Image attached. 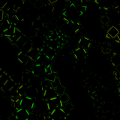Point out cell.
I'll list each match as a JSON object with an SVG mask.
<instances>
[{
    "label": "cell",
    "mask_w": 120,
    "mask_h": 120,
    "mask_svg": "<svg viewBox=\"0 0 120 120\" xmlns=\"http://www.w3.org/2000/svg\"><path fill=\"white\" fill-rule=\"evenodd\" d=\"M73 56L74 58L76 59L77 61H80V60H84L88 56V52L84 49L77 47L73 51Z\"/></svg>",
    "instance_id": "obj_6"
},
{
    "label": "cell",
    "mask_w": 120,
    "mask_h": 120,
    "mask_svg": "<svg viewBox=\"0 0 120 120\" xmlns=\"http://www.w3.org/2000/svg\"><path fill=\"white\" fill-rule=\"evenodd\" d=\"M34 6H35V8H38L40 10L41 8L44 6V3L41 0H37V1L35 2V4H34Z\"/></svg>",
    "instance_id": "obj_32"
},
{
    "label": "cell",
    "mask_w": 120,
    "mask_h": 120,
    "mask_svg": "<svg viewBox=\"0 0 120 120\" xmlns=\"http://www.w3.org/2000/svg\"><path fill=\"white\" fill-rule=\"evenodd\" d=\"M47 110L50 112H52L56 109H57L59 107H62V104L60 102L59 97L47 101Z\"/></svg>",
    "instance_id": "obj_5"
},
{
    "label": "cell",
    "mask_w": 120,
    "mask_h": 120,
    "mask_svg": "<svg viewBox=\"0 0 120 120\" xmlns=\"http://www.w3.org/2000/svg\"><path fill=\"white\" fill-rule=\"evenodd\" d=\"M91 43H92V41L90 40L88 37L82 36L80 38V39L78 41V47L82 48V49H84L85 50L87 51L89 49H90Z\"/></svg>",
    "instance_id": "obj_9"
},
{
    "label": "cell",
    "mask_w": 120,
    "mask_h": 120,
    "mask_svg": "<svg viewBox=\"0 0 120 120\" xmlns=\"http://www.w3.org/2000/svg\"><path fill=\"white\" fill-rule=\"evenodd\" d=\"M5 11L2 9H0V22H2L5 19Z\"/></svg>",
    "instance_id": "obj_34"
},
{
    "label": "cell",
    "mask_w": 120,
    "mask_h": 120,
    "mask_svg": "<svg viewBox=\"0 0 120 120\" xmlns=\"http://www.w3.org/2000/svg\"><path fill=\"white\" fill-rule=\"evenodd\" d=\"M32 48V44L31 41H30V38H29V40L24 44V46L22 47L21 51L22 52H24V53H26V52H28Z\"/></svg>",
    "instance_id": "obj_25"
},
{
    "label": "cell",
    "mask_w": 120,
    "mask_h": 120,
    "mask_svg": "<svg viewBox=\"0 0 120 120\" xmlns=\"http://www.w3.org/2000/svg\"><path fill=\"white\" fill-rule=\"evenodd\" d=\"M8 5V0H0V9L4 10Z\"/></svg>",
    "instance_id": "obj_33"
},
{
    "label": "cell",
    "mask_w": 120,
    "mask_h": 120,
    "mask_svg": "<svg viewBox=\"0 0 120 120\" xmlns=\"http://www.w3.org/2000/svg\"><path fill=\"white\" fill-rule=\"evenodd\" d=\"M101 51L104 54H109L111 52V48H110V44L107 42V41H105V42L102 43L101 44Z\"/></svg>",
    "instance_id": "obj_22"
},
{
    "label": "cell",
    "mask_w": 120,
    "mask_h": 120,
    "mask_svg": "<svg viewBox=\"0 0 120 120\" xmlns=\"http://www.w3.org/2000/svg\"><path fill=\"white\" fill-rule=\"evenodd\" d=\"M60 86H62V82H61V80H59V77H57L55 80H53L52 82V88H53L55 89L56 88L59 87Z\"/></svg>",
    "instance_id": "obj_30"
},
{
    "label": "cell",
    "mask_w": 120,
    "mask_h": 120,
    "mask_svg": "<svg viewBox=\"0 0 120 120\" xmlns=\"http://www.w3.org/2000/svg\"><path fill=\"white\" fill-rule=\"evenodd\" d=\"M15 115H16L18 120H29L30 119V112L24 108L19 109L15 110Z\"/></svg>",
    "instance_id": "obj_8"
},
{
    "label": "cell",
    "mask_w": 120,
    "mask_h": 120,
    "mask_svg": "<svg viewBox=\"0 0 120 120\" xmlns=\"http://www.w3.org/2000/svg\"><path fill=\"white\" fill-rule=\"evenodd\" d=\"M67 119V115L64 112L62 107L56 109L52 112H50V120H65Z\"/></svg>",
    "instance_id": "obj_2"
},
{
    "label": "cell",
    "mask_w": 120,
    "mask_h": 120,
    "mask_svg": "<svg viewBox=\"0 0 120 120\" xmlns=\"http://www.w3.org/2000/svg\"><path fill=\"white\" fill-rule=\"evenodd\" d=\"M41 52H42L43 54H44L45 56H47V57L49 59H52L55 58V56L56 55V50L54 49L51 48L50 47H49L47 44H45L44 47L42 48V50H41Z\"/></svg>",
    "instance_id": "obj_10"
},
{
    "label": "cell",
    "mask_w": 120,
    "mask_h": 120,
    "mask_svg": "<svg viewBox=\"0 0 120 120\" xmlns=\"http://www.w3.org/2000/svg\"><path fill=\"white\" fill-rule=\"evenodd\" d=\"M58 77L57 76V74H56L55 71H52V72L50 73V74H47L45 75V77L44 79L45 80H47L49 81H50V82H52L53 80H55L56 78Z\"/></svg>",
    "instance_id": "obj_26"
},
{
    "label": "cell",
    "mask_w": 120,
    "mask_h": 120,
    "mask_svg": "<svg viewBox=\"0 0 120 120\" xmlns=\"http://www.w3.org/2000/svg\"><path fill=\"white\" fill-rule=\"evenodd\" d=\"M32 76V73L25 71L21 75V84L26 86H29Z\"/></svg>",
    "instance_id": "obj_13"
},
{
    "label": "cell",
    "mask_w": 120,
    "mask_h": 120,
    "mask_svg": "<svg viewBox=\"0 0 120 120\" xmlns=\"http://www.w3.org/2000/svg\"><path fill=\"white\" fill-rule=\"evenodd\" d=\"M111 52L113 55H120V42L118 41H115L110 44Z\"/></svg>",
    "instance_id": "obj_17"
},
{
    "label": "cell",
    "mask_w": 120,
    "mask_h": 120,
    "mask_svg": "<svg viewBox=\"0 0 120 120\" xmlns=\"http://www.w3.org/2000/svg\"><path fill=\"white\" fill-rule=\"evenodd\" d=\"M65 120H66V119H65Z\"/></svg>",
    "instance_id": "obj_45"
},
{
    "label": "cell",
    "mask_w": 120,
    "mask_h": 120,
    "mask_svg": "<svg viewBox=\"0 0 120 120\" xmlns=\"http://www.w3.org/2000/svg\"><path fill=\"white\" fill-rule=\"evenodd\" d=\"M0 119H1V116H0Z\"/></svg>",
    "instance_id": "obj_43"
},
{
    "label": "cell",
    "mask_w": 120,
    "mask_h": 120,
    "mask_svg": "<svg viewBox=\"0 0 120 120\" xmlns=\"http://www.w3.org/2000/svg\"><path fill=\"white\" fill-rule=\"evenodd\" d=\"M110 61L113 66L116 67L120 64V55H113L112 56Z\"/></svg>",
    "instance_id": "obj_28"
},
{
    "label": "cell",
    "mask_w": 120,
    "mask_h": 120,
    "mask_svg": "<svg viewBox=\"0 0 120 120\" xmlns=\"http://www.w3.org/2000/svg\"><path fill=\"white\" fill-rule=\"evenodd\" d=\"M23 35V33H22L20 29H17L16 27V29H15V32H14V36L11 38V39H8L11 43L12 44H15V42L19 39V38H20Z\"/></svg>",
    "instance_id": "obj_21"
},
{
    "label": "cell",
    "mask_w": 120,
    "mask_h": 120,
    "mask_svg": "<svg viewBox=\"0 0 120 120\" xmlns=\"http://www.w3.org/2000/svg\"><path fill=\"white\" fill-rule=\"evenodd\" d=\"M118 92L119 93V95H120V82L118 83Z\"/></svg>",
    "instance_id": "obj_40"
},
{
    "label": "cell",
    "mask_w": 120,
    "mask_h": 120,
    "mask_svg": "<svg viewBox=\"0 0 120 120\" xmlns=\"http://www.w3.org/2000/svg\"><path fill=\"white\" fill-rule=\"evenodd\" d=\"M4 72H5V71H4L2 70V68L0 67V77H1L2 76V74H4Z\"/></svg>",
    "instance_id": "obj_39"
},
{
    "label": "cell",
    "mask_w": 120,
    "mask_h": 120,
    "mask_svg": "<svg viewBox=\"0 0 120 120\" xmlns=\"http://www.w3.org/2000/svg\"><path fill=\"white\" fill-rule=\"evenodd\" d=\"M29 38H29L28 36H26V35H22L20 38H19L16 42H15V44H14V45L16 46L17 48H19L20 50H21V49H22V47L24 46V44L27 42V41L29 40Z\"/></svg>",
    "instance_id": "obj_16"
},
{
    "label": "cell",
    "mask_w": 120,
    "mask_h": 120,
    "mask_svg": "<svg viewBox=\"0 0 120 120\" xmlns=\"http://www.w3.org/2000/svg\"><path fill=\"white\" fill-rule=\"evenodd\" d=\"M30 41H31L32 47L35 49H38V50H42L45 44V41L44 37L39 36L38 35H35L30 38Z\"/></svg>",
    "instance_id": "obj_1"
},
{
    "label": "cell",
    "mask_w": 120,
    "mask_h": 120,
    "mask_svg": "<svg viewBox=\"0 0 120 120\" xmlns=\"http://www.w3.org/2000/svg\"><path fill=\"white\" fill-rule=\"evenodd\" d=\"M45 68L46 65H40V64H35V66H34L33 69H32V74L35 75V76L41 77L46 75V72H45Z\"/></svg>",
    "instance_id": "obj_7"
},
{
    "label": "cell",
    "mask_w": 120,
    "mask_h": 120,
    "mask_svg": "<svg viewBox=\"0 0 120 120\" xmlns=\"http://www.w3.org/2000/svg\"><path fill=\"white\" fill-rule=\"evenodd\" d=\"M52 87V82L49 81L47 80H45V79H44V80H42V81H41V92H42V93L46 91L47 89H50Z\"/></svg>",
    "instance_id": "obj_23"
},
{
    "label": "cell",
    "mask_w": 120,
    "mask_h": 120,
    "mask_svg": "<svg viewBox=\"0 0 120 120\" xmlns=\"http://www.w3.org/2000/svg\"><path fill=\"white\" fill-rule=\"evenodd\" d=\"M59 101H60V102H61L62 105L69 102V101H70V98L67 93H64L62 95L59 96Z\"/></svg>",
    "instance_id": "obj_27"
},
{
    "label": "cell",
    "mask_w": 120,
    "mask_h": 120,
    "mask_svg": "<svg viewBox=\"0 0 120 120\" xmlns=\"http://www.w3.org/2000/svg\"><path fill=\"white\" fill-rule=\"evenodd\" d=\"M42 94H43V98L45 101H49L50 99H53L59 97L57 93L56 92V89L52 87L47 89L46 91H44Z\"/></svg>",
    "instance_id": "obj_12"
},
{
    "label": "cell",
    "mask_w": 120,
    "mask_h": 120,
    "mask_svg": "<svg viewBox=\"0 0 120 120\" xmlns=\"http://www.w3.org/2000/svg\"><path fill=\"white\" fill-rule=\"evenodd\" d=\"M119 29H118L116 26H111L109 28V29L107 32V37L109 38H116L118 35Z\"/></svg>",
    "instance_id": "obj_15"
},
{
    "label": "cell",
    "mask_w": 120,
    "mask_h": 120,
    "mask_svg": "<svg viewBox=\"0 0 120 120\" xmlns=\"http://www.w3.org/2000/svg\"><path fill=\"white\" fill-rule=\"evenodd\" d=\"M115 6L120 7V0H115Z\"/></svg>",
    "instance_id": "obj_36"
},
{
    "label": "cell",
    "mask_w": 120,
    "mask_h": 120,
    "mask_svg": "<svg viewBox=\"0 0 120 120\" xmlns=\"http://www.w3.org/2000/svg\"><path fill=\"white\" fill-rule=\"evenodd\" d=\"M49 4H50V5H53V4L56 3V2H58L59 0H47Z\"/></svg>",
    "instance_id": "obj_35"
},
{
    "label": "cell",
    "mask_w": 120,
    "mask_h": 120,
    "mask_svg": "<svg viewBox=\"0 0 120 120\" xmlns=\"http://www.w3.org/2000/svg\"><path fill=\"white\" fill-rule=\"evenodd\" d=\"M116 38V41H119V42H120V29H119V31L118 35H117V37Z\"/></svg>",
    "instance_id": "obj_38"
},
{
    "label": "cell",
    "mask_w": 120,
    "mask_h": 120,
    "mask_svg": "<svg viewBox=\"0 0 120 120\" xmlns=\"http://www.w3.org/2000/svg\"><path fill=\"white\" fill-rule=\"evenodd\" d=\"M116 72H118L120 74V64H119V65H117V66L116 67Z\"/></svg>",
    "instance_id": "obj_37"
},
{
    "label": "cell",
    "mask_w": 120,
    "mask_h": 120,
    "mask_svg": "<svg viewBox=\"0 0 120 120\" xmlns=\"http://www.w3.org/2000/svg\"><path fill=\"white\" fill-rule=\"evenodd\" d=\"M2 90L1 89H0V98H1V96H2Z\"/></svg>",
    "instance_id": "obj_41"
},
{
    "label": "cell",
    "mask_w": 120,
    "mask_h": 120,
    "mask_svg": "<svg viewBox=\"0 0 120 120\" xmlns=\"http://www.w3.org/2000/svg\"><path fill=\"white\" fill-rule=\"evenodd\" d=\"M26 54L29 59H31L33 62H36V61L38 59L39 56L41 54V50H38V49H35V48L32 47L31 50H30L28 52H26Z\"/></svg>",
    "instance_id": "obj_11"
},
{
    "label": "cell",
    "mask_w": 120,
    "mask_h": 120,
    "mask_svg": "<svg viewBox=\"0 0 120 120\" xmlns=\"http://www.w3.org/2000/svg\"><path fill=\"white\" fill-rule=\"evenodd\" d=\"M56 92L57 93L58 96H60V95H62V94L65 93V88L62 85V86H60L59 87L56 89Z\"/></svg>",
    "instance_id": "obj_31"
},
{
    "label": "cell",
    "mask_w": 120,
    "mask_h": 120,
    "mask_svg": "<svg viewBox=\"0 0 120 120\" xmlns=\"http://www.w3.org/2000/svg\"><path fill=\"white\" fill-rule=\"evenodd\" d=\"M15 29H16V26H12L11 27H10L8 30L5 31L4 32L2 33V36L7 38L8 39H11L14 35V32H15Z\"/></svg>",
    "instance_id": "obj_19"
},
{
    "label": "cell",
    "mask_w": 120,
    "mask_h": 120,
    "mask_svg": "<svg viewBox=\"0 0 120 120\" xmlns=\"http://www.w3.org/2000/svg\"><path fill=\"white\" fill-rule=\"evenodd\" d=\"M38 95V89H37L36 87L32 86H26L25 92H24V97L35 100L37 99Z\"/></svg>",
    "instance_id": "obj_3"
},
{
    "label": "cell",
    "mask_w": 120,
    "mask_h": 120,
    "mask_svg": "<svg viewBox=\"0 0 120 120\" xmlns=\"http://www.w3.org/2000/svg\"><path fill=\"white\" fill-rule=\"evenodd\" d=\"M62 110H64V112H65V114L67 115V116L71 114V112L73 111V109H74V106L73 104H71L70 101L68 102L65 104H62Z\"/></svg>",
    "instance_id": "obj_20"
},
{
    "label": "cell",
    "mask_w": 120,
    "mask_h": 120,
    "mask_svg": "<svg viewBox=\"0 0 120 120\" xmlns=\"http://www.w3.org/2000/svg\"><path fill=\"white\" fill-rule=\"evenodd\" d=\"M12 25L10 22L9 21V19L7 18V17H5L4 19V20L2 22H0V28H1V32H4L6 30L8 29L10 27H11Z\"/></svg>",
    "instance_id": "obj_18"
},
{
    "label": "cell",
    "mask_w": 120,
    "mask_h": 120,
    "mask_svg": "<svg viewBox=\"0 0 120 120\" xmlns=\"http://www.w3.org/2000/svg\"><path fill=\"white\" fill-rule=\"evenodd\" d=\"M95 1L99 6L105 8L115 6V0H95Z\"/></svg>",
    "instance_id": "obj_14"
},
{
    "label": "cell",
    "mask_w": 120,
    "mask_h": 120,
    "mask_svg": "<svg viewBox=\"0 0 120 120\" xmlns=\"http://www.w3.org/2000/svg\"><path fill=\"white\" fill-rule=\"evenodd\" d=\"M35 106V101L34 99L28 98L23 97L22 98V108L27 110L30 113L32 112L33 109Z\"/></svg>",
    "instance_id": "obj_4"
},
{
    "label": "cell",
    "mask_w": 120,
    "mask_h": 120,
    "mask_svg": "<svg viewBox=\"0 0 120 120\" xmlns=\"http://www.w3.org/2000/svg\"><path fill=\"white\" fill-rule=\"evenodd\" d=\"M0 33H1V28H0Z\"/></svg>",
    "instance_id": "obj_42"
},
{
    "label": "cell",
    "mask_w": 120,
    "mask_h": 120,
    "mask_svg": "<svg viewBox=\"0 0 120 120\" xmlns=\"http://www.w3.org/2000/svg\"><path fill=\"white\" fill-rule=\"evenodd\" d=\"M100 21L104 26H107L110 22V17H109L108 15L105 14V15H103V16L101 17Z\"/></svg>",
    "instance_id": "obj_29"
},
{
    "label": "cell",
    "mask_w": 120,
    "mask_h": 120,
    "mask_svg": "<svg viewBox=\"0 0 120 120\" xmlns=\"http://www.w3.org/2000/svg\"><path fill=\"white\" fill-rule=\"evenodd\" d=\"M11 77L10 75L6 73V72H4V74H2V76L0 77V89H2V88L3 87V86L6 83V82L9 80Z\"/></svg>",
    "instance_id": "obj_24"
},
{
    "label": "cell",
    "mask_w": 120,
    "mask_h": 120,
    "mask_svg": "<svg viewBox=\"0 0 120 120\" xmlns=\"http://www.w3.org/2000/svg\"><path fill=\"white\" fill-rule=\"evenodd\" d=\"M17 120H18V119H17Z\"/></svg>",
    "instance_id": "obj_44"
}]
</instances>
